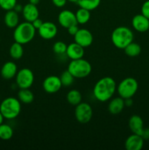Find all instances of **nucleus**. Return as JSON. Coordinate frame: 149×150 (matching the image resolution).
Returning a JSON list of instances; mask_svg holds the SVG:
<instances>
[{"instance_id": "obj_1", "label": "nucleus", "mask_w": 149, "mask_h": 150, "mask_svg": "<svg viewBox=\"0 0 149 150\" xmlns=\"http://www.w3.org/2000/svg\"><path fill=\"white\" fill-rule=\"evenodd\" d=\"M117 83L112 78L106 76L98 80L93 88V95L99 102L109 101L116 92Z\"/></svg>"}, {"instance_id": "obj_2", "label": "nucleus", "mask_w": 149, "mask_h": 150, "mask_svg": "<svg viewBox=\"0 0 149 150\" xmlns=\"http://www.w3.org/2000/svg\"><path fill=\"white\" fill-rule=\"evenodd\" d=\"M134 40V33L129 27L118 26L111 34V41L115 48L124 50Z\"/></svg>"}, {"instance_id": "obj_3", "label": "nucleus", "mask_w": 149, "mask_h": 150, "mask_svg": "<svg viewBox=\"0 0 149 150\" xmlns=\"http://www.w3.org/2000/svg\"><path fill=\"white\" fill-rule=\"evenodd\" d=\"M36 31L32 23L28 21L22 22L14 29L13 39L15 42L25 45L30 42L34 38Z\"/></svg>"}, {"instance_id": "obj_4", "label": "nucleus", "mask_w": 149, "mask_h": 150, "mask_svg": "<svg viewBox=\"0 0 149 150\" xmlns=\"http://www.w3.org/2000/svg\"><path fill=\"white\" fill-rule=\"evenodd\" d=\"M0 111L6 120H15L18 117L21 111V103L18 98L8 97L1 101Z\"/></svg>"}, {"instance_id": "obj_5", "label": "nucleus", "mask_w": 149, "mask_h": 150, "mask_svg": "<svg viewBox=\"0 0 149 150\" xmlns=\"http://www.w3.org/2000/svg\"><path fill=\"white\" fill-rule=\"evenodd\" d=\"M67 70L75 79H84L91 74L92 67L91 63L83 58L71 60Z\"/></svg>"}, {"instance_id": "obj_6", "label": "nucleus", "mask_w": 149, "mask_h": 150, "mask_svg": "<svg viewBox=\"0 0 149 150\" xmlns=\"http://www.w3.org/2000/svg\"><path fill=\"white\" fill-rule=\"evenodd\" d=\"M138 82L132 77H128L123 79L117 85L116 92L123 99L131 98L138 90Z\"/></svg>"}, {"instance_id": "obj_7", "label": "nucleus", "mask_w": 149, "mask_h": 150, "mask_svg": "<svg viewBox=\"0 0 149 150\" xmlns=\"http://www.w3.org/2000/svg\"><path fill=\"white\" fill-rule=\"evenodd\" d=\"M15 78V84L19 89H29L34 81L33 72L27 67H24L18 70Z\"/></svg>"}, {"instance_id": "obj_8", "label": "nucleus", "mask_w": 149, "mask_h": 150, "mask_svg": "<svg viewBox=\"0 0 149 150\" xmlns=\"http://www.w3.org/2000/svg\"><path fill=\"white\" fill-rule=\"evenodd\" d=\"M93 117V109L90 104L81 102L74 108V117L79 123L86 124L91 120Z\"/></svg>"}, {"instance_id": "obj_9", "label": "nucleus", "mask_w": 149, "mask_h": 150, "mask_svg": "<svg viewBox=\"0 0 149 150\" xmlns=\"http://www.w3.org/2000/svg\"><path fill=\"white\" fill-rule=\"evenodd\" d=\"M62 87L60 77L57 76H49L44 79L42 82V88L44 91L48 94H55Z\"/></svg>"}, {"instance_id": "obj_10", "label": "nucleus", "mask_w": 149, "mask_h": 150, "mask_svg": "<svg viewBox=\"0 0 149 150\" xmlns=\"http://www.w3.org/2000/svg\"><path fill=\"white\" fill-rule=\"evenodd\" d=\"M74 40L76 43L85 48L92 45L93 37L89 29H79L77 33L74 35Z\"/></svg>"}, {"instance_id": "obj_11", "label": "nucleus", "mask_w": 149, "mask_h": 150, "mask_svg": "<svg viewBox=\"0 0 149 150\" xmlns=\"http://www.w3.org/2000/svg\"><path fill=\"white\" fill-rule=\"evenodd\" d=\"M37 32L39 36L42 39L49 40L56 36L58 34V28H57L56 25L53 22L45 21L43 22Z\"/></svg>"}, {"instance_id": "obj_12", "label": "nucleus", "mask_w": 149, "mask_h": 150, "mask_svg": "<svg viewBox=\"0 0 149 150\" xmlns=\"http://www.w3.org/2000/svg\"><path fill=\"white\" fill-rule=\"evenodd\" d=\"M58 21L60 26L65 29H67L72 25L77 24L75 13L70 10H61L58 16Z\"/></svg>"}, {"instance_id": "obj_13", "label": "nucleus", "mask_w": 149, "mask_h": 150, "mask_svg": "<svg viewBox=\"0 0 149 150\" xmlns=\"http://www.w3.org/2000/svg\"><path fill=\"white\" fill-rule=\"evenodd\" d=\"M144 139L140 135L132 133L126 139L124 146L127 150H140L144 146Z\"/></svg>"}, {"instance_id": "obj_14", "label": "nucleus", "mask_w": 149, "mask_h": 150, "mask_svg": "<svg viewBox=\"0 0 149 150\" xmlns=\"http://www.w3.org/2000/svg\"><path fill=\"white\" fill-rule=\"evenodd\" d=\"M133 29L138 32H145L149 29V19L143 14H137L131 20Z\"/></svg>"}, {"instance_id": "obj_15", "label": "nucleus", "mask_w": 149, "mask_h": 150, "mask_svg": "<svg viewBox=\"0 0 149 150\" xmlns=\"http://www.w3.org/2000/svg\"><path fill=\"white\" fill-rule=\"evenodd\" d=\"M84 54V48L79 44L76 43L75 42H72L67 45L66 56L71 60L83 58Z\"/></svg>"}, {"instance_id": "obj_16", "label": "nucleus", "mask_w": 149, "mask_h": 150, "mask_svg": "<svg viewBox=\"0 0 149 150\" xmlns=\"http://www.w3.org/2000/svg\"><path fill=\"white\" fill-rule=\"evenodd\" d=\"M21 13L25 21L30 23L39 18V12L37 5L32 4L31 3H28L23 6Z\"/></svg>"}, {"instance_id": "obj_17", "label": "nucleus", "mask_w": 149, "mask_h": 150, "mask_svg": "<svg viewBox=\"0 0 149 150\" xmlns=\"http://www.w3.org/2000/svg\"><path fill=\"white\" fill-rule=\"evenodd\" d=\"M18 66L13 62H7L1 69V76L5 80H10L15 77L18 73Z\"/></svg>"}, {"instance_id": "obj_18", "label": "nucleus", "mask_w": 149, "mask_h": 150, "mask_svg": "<svg viewBox=\"0 0 149 150\" xmlns=\"http://www.w3.org/2000/svg\"><path fill=\"white\" fill-rule=\"evenodd\" d=\"M125 107L124 99L120 96L111 98L108 105V111L112 115H117L124 110Z\"/></svg>"}, {"instance_id": "obj_19", "label": "nucleus", "mask_w": 149, "mask_h": 150, "mask_svg": "<svg viewBox=\"0 0 149 150\" xmlns=\"http://www.w3.org/2000/svg\"><path fill=\"white\" fill-rule=\"evenodd\" d=\"M129 127L132 133L141 135L144 129V122L139 115H132L129 120Z\"/></svg>"}, {"instance_id": "obj_20", "label": "nucleus", "mask_w": 149, "mask_h": 150, "mask_svg": "<svg viewBox=\"0 0 149 150\" xmlns=\"http://www.w3.org/2000/svg\"><path fill=\"white\" fill-rule=\"evenodd\" d=\"M4 22L6 26L10 29H15L19 24L18 13L14 10H8L5 13L4 18Z\"/></svg>"}, {"instance_id": "obj_21", "label": "nucleus", "mask_w": 149, "mask_h": 150, "mask_svg": "<svg viewBox=\"0 0 149 150\" xmlns=\"http://www.w3.org/2000/svg\"><path fill=\"white\" fill-rule=\"evenodd\" d=\"M18 98L21 103L30 104L34 100V95L29 89H20L18 92Z\"/></svg>"}, {"instance_id": "obj_22", "label": "nucleus", "mask_w": 149, "mask_h": 150, "mask_svg": "<svg viewBox=\"0 0 149 150\" xmlns=\"http://www.w3.org/2000/svg\"><path fill=\"white\" fill-rule=\"evenodd\" d=\"M67 101L73 106H76L82 102V95L77 89H71L67 94Z\"/></svg>"}, {"instance_id": "obj_23", "label": "nucleus", "mask_w": 149, "mask_h": 150, "mask_svg": "<svg viewBox=\"0 0 149 150\" xmlns=\"http://www.w3.org/2000/svg\"><path fill=\"white\" fill-rule=\"evenodd\" d=\"M76 21L77 24L84 25L89 21L91 18V11L84 8H80L75 13Z\"/></svg>"}, {"instance_id": "obj_24", "label": "nucleus", "mask_w": 149, "mask_h": 150, "mask_svg": "<svg viewBox=\"0 0 149 150\" xmlns=\"http://www.w3.org/2000/svg\"><path fill=\"white\" fill-rule=\"evenodd\" d=\"M9 52H10V57L13 59H20L22 58V57L23 56V53H24L23 45L17 42H13L10 46Z\"/></svg>"}, {"instance_id": "obj_25", "label": "nucleus", "mask_w": 149, "mask_h": 150, "mask_svg": "<svg viewBox=\"0 0 149 150\" xmlns=\"http://www.w3.org/2000/svg\"><path fill=\"white\" fill-rule=\"evenodd\" d=\"M124 53L126 55L129 57H136L139 56L141 53L142 48L141 46L137 42H134V41L131 43L129 44L125 48H124Z\"/></svg>"}, {"instance_id": "obj_26", "label": "nucleus", "mask_w": 149, "mask_h": 150, "mask_svg": "<svg viewBox=\"0 0 149 150\" xmlns=\"http://www.w3.org/2000/svg\"><path fill=\"white\" fill-rule=\"evenodd\" d=\"M100 3L101 0H77V4L81 8L92 11L97 8Z\"/></svg>"}, {"instance_id": "obj_27", "label": "nucleus", "mask_w": 149, "mask_h": 150, "mask_svg": "<svg viewBox=\"0 0 149 150\" xmlns=\"http://www.w3.org/2000/svg\"><path fill=\"white\" fill-rule=\"evenodd\" d=\"M13 136V129L10 125L3 122L0 125V139L8 141Z\"/></svg>"}, {"instance_id": "obj_28", "label": "nucleus", "mask_w": 149, "mask_h": 150, "mask_svg": "<svg viewBox=\"0 0 149 150\" xmlns=\"http://www.w3.org/2000/svg\"><path fill=\"white\" fill-rule=\"evenodd\" d=\"M60 79H61L62 86L69 87L74 83L75 78L69 72L68 70H67L61 73V76H60Z\"/></svg>"}, {"instance_id": "obj_29", "label": "nucleus", "mask_w": 149, "mask_h": 150, "mask_svg": "<svg viewBox=\"0 0 149 150\" xmlns=\"http://www.w3.org/2000/svg\"><path fill=\"white\" fill-rule=\"evenodd\" d=\"M67 45L63 41H57L53 45V51L56 55H66Z\"/></svg>"}, {"instance_id": "obj_30", "label": "nucleus", "mask_w": 149, "mask_h": 150, "mask_svg": "<svg viewBox=\"0 0 149 150\" xmlns=\"http://www.w3.org/2000/svg\"><path fill=\"white\" fill-rule=\"evenodd\" d=\"M17 0H0V7L5 11L13 10Z\"/></svg>"}, {"instance_id": "obj_31", "label": "nucleus", "mask_w": 149, "mask_h": 150, "mask_svg": "<svg viewBox=\"0 0 149 150\" xmlns=\"http://www.w3.org/2000/svg\"><path fill=\"white\" fill-rule=\"evenodd\" d=\"M141 14L149 19V0L144 1L142 4Z\"/></svg>"}, {"instance_id": "obj_32", "label": "nucleus", "mask_w": 149, "mask_h": 150, "mask_svg": "<svg viewBox=\"0 0 149 150\" xmlns=\"http://www.w3.org/2000/svg\"><path fill=\"white\" fill-rule=\"evenodd\" d=\"M67 32L68 33L70 34V35H72L74 36L76 33L77 32V31L79 30V27H78V24H74L70 26V27L67 28Z\"/></svg>"}, {"instance_id": "obj_33", "label": "nucleus", "mask_w": 149, "mask_h": 150, "mask_svg": "<svg viewBox=\"0 0 149 150\" xmlns=\"http://www.w3.org/2000/svg\"><path fill=\"white\" fill-rule=\"evenodd\" d=\"M51 1L54 6L58 8H61L66 5L67 0H51Z\"/></svg>"}, {"instance_id": "obj_34", "label": "nucleus", "mask_w": 149, "mask_h": 150, "mask_svg": "<svg viewBox=\"0 0 149 150\" xmlns=\"http://www.w3.org/2000/svg\"><path fill=\"white\" fill-rule=\"evenodd\" d=\"M32 25H33L34 27L36 29V30H38V29L41 27V26L42 25V23H43V21H42L40 18H37L35 19L34 21H32Z\"/></svg>"}, {"instance_id": "obj_35", "label": "nucleus", "mask_w": 149, "mask_h": 150, "mask_svg": "<svg viewBox=\"0 0 149 150\" xmlns=\"http://www.w3.org/2000/svg\"><path fill=\"white\" fill-rule=\"evenodd\" d=\"M140 136L143 137L144 141L149 140V127H144L143 132H142V134Z\"/></svg>"}, {"instance_id": "obj_36", "label": "nucleus", "mask_w": 149, "mask_h": 150, "mask_svg": "<svg viewBox=\"0 0 149 150\" xmlns=\"http://www.w3.org/2000/svg\"><path fill=\"white\" fill-rule=\"evenodd\" d=\"M124 103H125V106L130 107L133 105V100L132 98H127V99H124Z\"/></svg>"}, {"instance_id": "obj_37", "label": "nucleus", "mask_w": 149, "mask_h": 150, "mask_svg": "<svg viewBox=\"0 0 149 150\" xmlns=\"http://www.w3.org/2000/svg\"><path fill=\"white\" fill-rule=\"evenodd\" d=\"M23 6H22L21 4H16L13 10H14L15 12H17L18 13H21L22 10H23Z\"/></svg>"}, {"instance_id": "obj_38", "label": "nucleus", "mask_w": 149, "mask_h": 150, "mask_svg": "<svg viewBox=\"0 0 149 150\" xmlns=\"http://www.w3.org/2000/svg\"><path fill=\"white\" fill-rule=\"evenodd\" d=\"M40 0H29V3L32 4H34V5H37L39 3Z\"/></svg>"}, {"instance_id": "obj_39", "label": "nucleus", "mask_w": 149, "mask_h": 150, "mask_svg": "<svg viewBox=\"0 0 149 150\" xmlns=\"http://www.w3.org/2000/svg\"><path fill=\"white\" fill-rule=\"evenodd\" d=\"M4 117H3V115L1 114V111H0V125L2 124V123L4 122Z\"/></svg>"}, {"instance_id": "obj_40", "label": "nucleus", "mask_w": 149, "mask_h": 150, "mask_svg": "<svg viewBox=\"0 0 149 150\" xmlns=\"http://www.w3.org/2000/svg\"><path fill=\"white\" fill-rule=\"evenodd\" d=\"M67 1H70V2L71 3H76V4H77V0H67Z\"/></svg>"}, {"instance_id": "obj_41", "label": "nucleus", "mask_w": 149, "mask_h": 150, "mask_svg": "<svg viewBox=\"0 0 149 150\" xmlns=\"http://www.w3.org/2000/svg\"><path fill=\"white\" fill-rule=\"evenodd\" d=\"M148 31H149V29H148Z\"/></svg>"}]
</instances>
